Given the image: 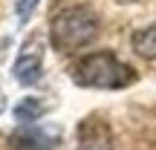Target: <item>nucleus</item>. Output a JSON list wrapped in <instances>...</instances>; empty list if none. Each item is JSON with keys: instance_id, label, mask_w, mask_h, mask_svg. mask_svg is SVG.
I'll list each match as a JSON object with an SVG mask.
<instances>
[{"instance_id": "nucleus-3", "label": "nucleus", "mask_w": 156, "mask_h": 150, "mask_svg": "<svg viewBox=\"0 0 156 150\" xmlns=\"http://www.w3.org/2000/svg\"><path fill=\"white\" fill-rule=\"evenodd\" d=\"M41 72H44V38L35 32L20 44V52L15 58L12 75H15V81L20 87H32V84L41 81Z\"/></svg>"}, {"instance_id": "nucleus-4", "label": "nucleus", "mask_w": 156, "mask_h": 150, "mask_svg": "<svg viewBox=\"0 0 156 150\" xmlns=\"http://www.w3.org/2000/svg\"><path fill=\"white\" fill-rule=\"evenodd\" d=\"M61 141V130L55 124H26L23 130L12 133V147L15 150H55Z\"/></svg>"}, {"instance_id": "nucleus-10", "label": "nucleus", "mask_w": 156, "mask_h": 150, "mask_svg": "<svg viewBox=\"0 0 156 150\" xmlns=\"http://www.w3.org/2000/svg\"><path fill=\"white\" fill-rule=\"evenodd\" d=\"M119 3H136V0H119Z\"/></svg>"}, {"instance_id": "nucleus-2", "label": "nucleus", "mask_w": 156, "mask_h": 150, "mask_svg": "<svg viewBox=\"0 0 156 150\" xmlns=\"http://www.w3.org/2000/svg\"><path fill=\"white\" fill-rule=\"evenodd\" d=\"M101 32L98 15L87 6H69L61 9L49 23V40L58 52H75L81 46L93 44Z\"/></svg>"}, {"instance_id": "nucleus-6", "label": "nucleus", "mask_w": 156, "mask_h": 150, "mask_svg": "<svg viewBox=\"0 0 156 150\" xmlns=\"http://www.w3.org/2000/svg\"><path fill=\"white\" fill-rule=\"evenodd\" d=\"M49 110V107L44 104V98H35V95H26V98H20L15 104V118L20 124H32L38 121V118H44V113Z\"/></svg>"}, {"instance_id": "nucleus-9", "label": "nucleus", "mask_w": 156, "mask_h": 150, "mask_svg": "<svg viewBox=\"0 0 156 150\" xmlns=\"http://www.w3.org/2000/svg\"><path fill=\"white\" fill-rule=\"evenodd\" d=\"M3 107H6V98H3V92H0V113H3Z\"/></svg>"}, {"instance_id": "nucleus-7", "label": "nucleus", "mask_w": 156, "mask_h": 150, "mask_svg": "<svg viewBox=\"0 0 156 150\" xmlns=\"http://www.w3.org/2000/svg\"><path fill=\"white\" fill-rule=\"evenodd\" d=\"M133 52L142 55L145 61H156V23L139 29L133 35Z\"/></svg>"}, {"instance_id": "nucleus-8", "label": "nucleus", "mask_w": 156, "mask_h": 150, "mask_svg": "<svg viewBox=\"0 0 156 150\" xmlns=\"http://www.w3.org/2000/svg\"><path fill=\"white\" fill-rule=\"evenodd\" d=\"M35 9H38V0H20L17 9H15V15H17V20H20V23H26L29 17H32Z\"/></svg>"}, {"instance_id": "nucleus-5", "label": "nucleus", "mask_w": 156, "mask_h": 150, "mask_svg": "<svg viewBox=\"0 0 156 150\" xmlns=\"http://www.w3.org/2000/svg\"><path fill=\"white\" fill-rule=\"evenodd\" d=\"M75 150H113V136L104 121H84L78 127V147Z\"/></svg>"}, {"instance_id": "nucleus-1", "label": "nucleus", "mask_w": 156, "mask_h": 150, "mask_svg": "<svg viewBox=\"0 0 156 150\" xmlns=\"http://www.w3.org/2000/svg\"><path fill=\"white\" fill-rule=\"evenodd\" d=\"M73 81L87 89H124L136 81V69L113 52H90L73 67Z\"/></svg>"}]
</instances>
